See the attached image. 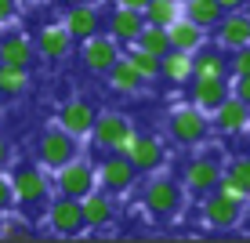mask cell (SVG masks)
Listing matches in <instances>:
<instances>
[{
	"label": "cell",
	"instance_id": "obj_30",
	"mask_svg": "<svg viewBox=\"0 0 250 243\" xmlns=\"http://www.w3.org/2000/svg\"><path fill=\"white\" fill-rule=\"evenodd\" d=\"M138 47H145V51H152V55H167L170 51V37H167V25H152V22H145L142 25V33H138V40H134Z\"/></svg>",
	"mask_w": 250,
	"mask_h": 243
},
{
	"label": "cell",
	"instance_id": "obj_32",
	"mask_svg": "<svg viewBox=\"0 0 250 243\" xmlns=\"http://www.w3.org/2000/svg\"><path fill=\"white\" fill-rule=\"evenodd\" d=\"M225 175L232 181H239V185L250 193V156H236V160H229L225 163Z\"/></svg>",
	"mask_w": 250,
	"mask_h": 243
},
{
	"label": "cell",
	"instance_id": "obj_28",
	"mask_svg": "<svg viewBox=\"0 0 250 243\" xmlns=\"http://www.w3.org/2000/svg\"><path fill=\"white\" fill-rule=\"evenodd\" d=\"M145 22L152 25H170L174 19H182L185 15V0H149V7H145Z\"/></svg>",
	"mask_w": 250,
	"mask_h": 243
},
{
	"label": "cell",
	"instance_id": "obj_9",
	"mask_svg": "<svg viewBox=\"0 0 250 243\" xmlns=\"http://www.w3.org/2000/svg\"><path fill=\"white\" fill-rule=\"evenodd\" d=\"M131 120L124 116V112H116V109H105V112H98V120H94V127H91V145L98 153H116L120 145L131 138Z\"/></svg>",
	"mask_w": 250,
	"mask_h": 243
},
{
	"label": "cell",
	"instance_id": "obj_13",
	"mask_svg": "<svg viewBox=\"0 0 250 243\" xmlns=\"http://www.w3.org/2000/svg\"><path fill=\"white\" fill-rule=\"evenodd\" d=\"M80 207H83V225H87V232L113 229V221H116V196L113 193H105V189L98 185L80 199Z\"/></svg>",
	"mask_w": 250,
	"mask_h": 243
},
{
	"label": "cell",
	"instance_id": "obj_14",
	"mask_svg": "<svg viewBox=\"0 0 250 243\" xmlns=\"http://www.w3.org/2000/svg\"><path fill=\"white\" fill-rule=\"evenodd\" d=\"M232 94V76H192L188 84V102L203 112H214Z\"/></svg>",
	"mask_w": 250,
	"mask_h": 243
},
{
	"label": "cell",
	"instance_id": "obj_31",
	"mask_svg": "<svg viewBox=\"0 0 250 243\" xmlns=\"http://www.w3.org/2000/svg\"><path fill=\"white\" fill-rule=\"evenodd\" d=\"M214 193H218V196H225V199H232V203H250V193H247V189L243 185H239V181H232L229 175H221V181H218V189H214Z\"/></svg>",
	"mask_w": 250,
	"mask_h": 243
},
{
	"label": "cell",
	"instance_id": "obj_4",
	"mask_svg": "<svg viewBox=\"0 0 250 243\" xmlns=\"http://www.w3.org/2000/svg\"><path fill=\"white\" fill-rule=\"evenodd\" d=\"M51 181H55L58 196L83 199L91 189H98V163H91L87 156H73V160L62 163L58 171H51Z\"/></svg>",
	"mask_w": 250,
	"mask_h": 243
},
{
	"label": "cell",
	"instance_id": "obj_34",
	"mask_svg": "<svg viewBox=\"0 0 250 243\" xmlns=\"http://www.w3.org/2000/svg\"><path fill=\"white\" fill-rule=\"evenodd\" d=\"M15 211V185H11V175L0 171V214H11Z\"/></svg>",
	"mask_w": 250,
	"mask_h": 243
},
{
	"label": "cell",
	"instance_id": "obj_27",
	"mask_svg": "<svg viewBox=\"0 0 250 243\" xmlns=\"http://www.w3.org/2000/svg\"><path fill=\"white\" fill-rule=\"evenodd\" d=\"M25 91H29V69L0 62V94H4V98H19Z\"/></svg>",
	"mask_w": 250,
	"mask_h": 243
},
{
	"label": "cell",
	"instance_id": "obj_36",
	"mask_svg": "<svg viewBox=\"0 0 250 243\" xmlns=\"http://www.w3.org/2000/svg\"><path fill=\"white\" fill-rule=\"evenodd\" d=\"M232 94L250 106V76H232Z\"/></svg>",
	"mask_w": 250,
	"mask_h": 243
},
{
	"label": "cell",
	"instance_id": "obj_33",
	"mask_svg": "<svg viewBox=\"0 0 250 243\" xmlns=\"http://www.w3.org/2000/svg\"><path fill=\"white\" fill-rule=\"evenodd\" d=\"M229 76H250V44L229 51Z\"/></svg>",
	"mask_w": 250,
	"mask_h": 243
},
{
	"label": "cell",
	"instance_id": "obj_6",
	"mask_svg": "<svg viewBox=\"0 0 250 243\" xmlns=\"http://www.w3.org/2000/svg\"><path fill=\"white\" fill-rule=\"evenodd\" d=\"M167 134L174 138L178 145H200V142H207V134H210V120H207L203 109H196L192 102H188V106L170 109Z\"/></svg>",
	"mask_w": 250,
	"mask_h": 243
},
{
	"label": "cell",
	"instance_id": "obj_25",
	"mask_svg": "<svg viewBox=\"0 0 250 243\" xmlns=\"http://www.w3.org/2000/svg\"><path fill=\"white\" fill-rule=\"evenodd\" d=\"M167 37H170V47H178V51H196L207 40V29H200L192 19H174L167 25Z\"/></svg>",
	"mask_w": 250,
	"mask_h": 243
},
{
	"label": "cell",
	"instance_id": "obj_22",
	"mask_svg": "<svg viewBox=\"0 0 250 243\" xmlns=\"http://www.w3.org/2000/svg\"><path fill=\"white\" fill-rule=\"evenodd\" d=\"M160 80L174 84V88H188L192 84V51H178L170 47L160 58Z\"/></svg>",
	"mask_w": 250,
	"mask_h": 243
},
{
	"label": "cell",
	"instance_id": "obj_1",
	"mask_svg": "<svg viewBox=\"0 0 250 243\" xmlns=\"http://www.w3.org/2000/svg\"><path fill=\"white\" fill-rule=\"evenodd\" d=\"M11 185H15V207L25 214H44V207L55 196V181H51L47 167L33 163H19L11 171Z\"/></svg>",
	"mask_w": 250,
	"mask_h": 243
},
{
	"label": "cell",
	"instance_id": "obj_39",
	"mask_svg": "<svg viewBox=\"0 0 250 243\" xmlns=\"http://www.w3.org/2000/svg\"><path fill=\"white\" fill-rule=\"evenodd\" d=\"M221 7H225V11H243V7L250 4V0H218Z\"/></svg>",
	"mask_w": 250,
	"mask_h": 243
},
{
	"label": "cell",
	"instance_id": "obj_7",
	"mask_svg": "<svg viewBox=\"0 0 250 243\" xmlns=\"http://www.w3.org/2000/svg\"><path fill=\"white\" fill-rule=\"evenodd\" d=\"M138 181V167L131 163V156L124 153H98V185L113 196L131 193Z\"/></svg>",
	"mask_w": 250,
	"mask_h": 243
},
{
	"label": "cell",
	"instance_id": "obj_8",
	"mask_svg": "<svg viewBox=\"0 0 250 243\" xmlns=\"http://www.w3.org/2000/svg\"><path fill=\"white\" fill-rule=\"evenodd\" d=\"M116 153L131 156V163L138 167V175H156L163 163H167V149H163L160 138H152V134H138V131H131V138H127V142L120 145Z\"/></svg>",
	"mask_w": 250,
	"mask_h": 243
},
{
	"label": "cell",
	"instance_id": "obj_17",
	"mask_svg": "<svg viewBox=\"0 0 250 243\" xmlns=\"http://www.w3.org/2000/svg\"><path fill=\"white\" fill-rule=\"evenodd\" d=\"M62 25L73 33L76 44H80V40H87V37H94V33L105 29V15H102L98 4H73V7L65 11Z\"/></svg>",
	"mask_w": 250,
	"mask_h": 243
},
{
	"label": "cell",
	"instance_id": "obj_15",
	"mask_svg": "<svg viewBox=\"0 0 250 243\" xmlns=\"http://www.w3.org/2000/svg\"><path fill=\"white\" fill-rule=\"evenodd\" d=\"M221 175H225V167H221L214 156H192V160L185 163V189L196 196H207L218 189Z\"/></svg>",
	"mask_w": 250,
	"mask_h": 243
},
{
	"label": "cell",
	"instance_id": "obj_24",
	"mask_svg": "<svg viewBox=\"0 0 250 243\" xmlns=\"http://www.w3.org/2000/svg\"><path fill=\"white\" fill-rule=\"evenodd\" d=\"M192 76H229V55L218 44H203L192 51Z\"/></svg>",
	"mask_w": 250,
	"mask_h": 243
},
{
	"label": "cell",
	"instance_id": "obj_29",
	"mask_svg": "<svg viewBox=\"0 0 250 243\" xmlns=\"http://www.w3.org/2000/svg\"><path fill=\"white\" fill-rule=\"evenodd\" d=\"M124 55L131 58V66L138 69V73H142V80H145V84L160 80V55H152V51H145V47H138V44L124 47Z\"/></svg>",
	"mask_w": 250,
	"mask_h": 243
},
{
	"label": "cell",
	"instance_id": "obj_21",
	"mask_svg": "<svg viewBox=\"0 0 250 243\" xmlns=\"http://www.w3.org/2000/svg\"><path fill=\"white\" fill-rule=\"evenodd\" d=\"M105 84H109V91L124 94V98H134V94L145 88L142 73H138V69L131 66V58H127V55H120L116 62L109 66V73H105Z\"/></svg>",
	"mask_w": 250,
	"mask_h": 243
},
{
	"label": "cell",
	"instance_id": "obj_5",
	"mask_svg": "<svg viewBox=\"0 0 250 243\" xmlns=\"http://www.w3.org/2000/svg\"><path fill=\"white\" fill-rule=\"evenodd\" d=\"M44 225H47V232L51 236H58V240H76V236H83L87 232V225H83V207H80V199H73V196H51V203L44 207Z\"/></svg>",
	"mask_w": 250,
	"mask_h": 243
},
{
	"label": "cell",
	"instance_id": "obj_35",
	"mask_svg": "<svg viewBox=\"0 0 250 243\" xmlns=\"http://www.w3.org/2000/svg\"><path fill=\"white\" fill-rule=\"evenodd\" d=\"M19 19V0H0V29Z\"/></svg>",
	"mask_w": 250,
	"mask_h": 243
},
{
	"label": "cell",
	"instance_id": "obj_20",
	"mask_svg": "<svg viewBox=\"0 0 250 243\" xmlns=\"http://www.w3.org/2000/svg\"><path fill=\"white\" fill-rule=\"evenodd\" d=\"M214 127H218L221 134H243L250 127V106L243 98H236V94H229V98L214 109Z\"/></svg>",
	"mask_w": 250,
	"mask_h": 243
},
{
	"label": "cell",
	"instance_id": "obj_16",
	"mask_svg": "<svg viewBox=\"0 0 250 243\" xmlns=\"http://www.w3.org/2000/svg\"><path fill=\"white\" fill-rule=\"evenodd\" d=\"M94 120H98V109L91 106L87 98H69L62 102V109H58V127H65L73 138H91V127Z\"/></svg>",
	"mask_w": 250,
	"mask_h": 243
},
{
	"label": "cell",
	"instance_id": "obj_19",
	"mask_svg": "<svg viewBox=\"0 0 250 243\" xmlns=\"http://www.w3.org/2000/svg\"><path fill=\"white\" fill-rule=\"evenodd\" d=\"M214 44L225 47V51H236V47L250 44V15L247 11H225V19L214 29Z\"/></svg>",
	"mask_w": 250,
	"mask_h": 243
},
{
	"label": "cell",
	"instance_id": "obj_11",
	"mask_svg": "<svg viewBox=\"0 0 250 243\" xmlns=\"http://www.w3.org/2000/svg\"><path fill=\"white\" fill-rule=\"evenodd\" d=\"M243 211H247L243 203H232V199L218 196V193H207L200 199V218H203L207 229H214V232H232L243 221Z\"/></svg>",
	"mask_w": 250,
	"mask_h": 243
},
{
	"label": "cell",
	"instance_id": "obj_12",
	"mask_svg": "<svg viewBox=\"0 0 250 243\" xmlns=\"http://www.w3.org/2000/svg\"><path fill=\"white\" fill-rule=\"evenodd\" d=\"M33 44H37V58H47V62H65V58L73 55L76 40H73V33H69L62 22H47V25H40V29H37Z\"/></svg>",
	"mask_w": 250,
	"mask_h": 243
},
{
	"label": "cell",
	"instance_id": "obj_26",
	"mask_svg": "<svg viewBox=\"0 0 250 243\" xmlns=\"http://www.w3.org/2000/svg\"><path fill=\"white\" fill-rule=\"evenodd\" d=\"M185 19H192L200 29L214 33L218 22L225 19V7H221L218 0H185Z\"/></svg>",
	"mask_w": 250,
	"mask_h": 243
},
{
	"label": "cell",
	"instance_id": "obj_10",
	"mask_svg": "<svg viewBox=\"0 0 250 243\" xmlns=\"http://www.w3.org/2000/svg\"><path fill=\"white\" fill-rule=\"evenodd\" d=\"M120 55H124V47H120L105 29L94 33V37H87V40H80V62H83V69L94 73V76H105L109 66H113Z\"/></svg>",
	"mask_w": 250,
	"mask_h": 243
},
{
	"label": "cell",
	"instance_id": "obj_38",
	"mask_svg": "<svg viewBox=\"0 0 250 243\" xmlns=\"http://www.w3.org/2000/svg\"><path fill=\"white\" fill-rule=\"evenodd\" d=\"M113 4H120V7H134V11H145V7H149V0H113Z\"/></svg>",
	"mask_w": 250,
	"mask_h": 243
},
{
	"label": "cell",
	"instance_id": "obj_2",
	"mask_svg": "<svg viewBox=\"0 0 250 243\" xmlns=\"http://www.w3.org/2000/svg\"><path fill=\"white\" fill-rule=\"evenodd\" d=\"M73 156H80V138H73L65 127H44L37 134V145H33V160L47 171H58L62 163H69Z\"/></svg>",
	"mask_w": 250,
	"mask_h": 243
},
{
	"label": "cell",
	"instance_id": "obj_3",
	"mask_svg": "<svg viewBox=\"0 0 250 243\" xmlns=\"http://www.w3.org/2000/svg\"><path fill=\"white\" fill-rule=\"evenodd\" d=\"M182 203H185V189L178 185L170 175H152L149 185L142 189V207H145L156 221L174 218V214L182 211Z\"/></svg>",
	"mask_w": 250,
	"mask_h": 243
},
{
	"label": "cell",
	"instance_id": "obj_37",
	"mask_svg": "<svg viewBox=\"0 0 250 243\" xmlns=\"http://www.w3.org/2000/svg\"><path fill=\"white\" fill-rule=\"evenodd\" d=\"M7 163H11V138L0 131V171H4Z\"/></svg>",
	"mask_w": 250,
	"mask_h": 243
},
{
	"label": "cell",
	"instance_id": "obj_18",
	"mask_svg": "<svg viewBox=\"0 0 250 243\" xmlns=\"http://www.w3.org/2000/svg\"><path fill=\"white\" fill-rule=\"evenodd\" d=\"M142 25H145V15L142 11L116 4L113 11H109V19H105V33L116 40L120 47H131L134 40H138V33H142Z\"/></svg>",
	"mask_w": 250,
	"mask_h": 243
},
{
	"label": "cell",
	"instance_id": "obj_23",
	"mask_svg": "<svg viewBox=\"0 0 250 243\" xmlns=\"http://www.w3.org/2000/svg\"><path fill=\"white\" fill-rule=\"evenodd\" d=\"M0 62L29 69L37 62V44H33L25 33H7V37H0Z\"/></svg>",
	"mask_w": 250,
	"mask_h": 243
}]
</instances>
